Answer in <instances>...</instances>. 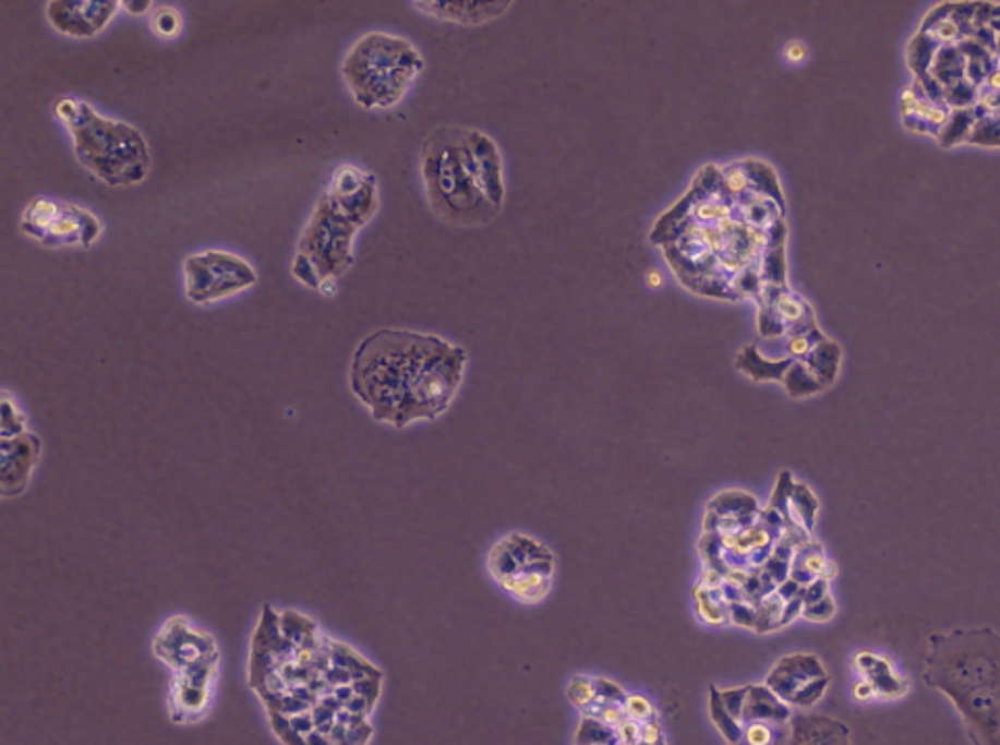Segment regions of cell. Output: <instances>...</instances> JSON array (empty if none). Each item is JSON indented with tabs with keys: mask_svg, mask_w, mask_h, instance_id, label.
<instances>
[{
	"mask_svg": "<svg viewBox=\"0 0 1000 745\" xmlns=\"http://www.w3.org/2000/svg\"><path fill=\"white\" fill-rule=\"evenodd\" d=\"M768 204L758 193H733L714 165L694 177L689 192L662 214L650 241L660 245L675 277L689 291L712 299L758 298L770 235ZM770 250V248H768Z\"/></svg>",
	"mask_w": 1000,
	"mask_h": 745,
	"instance_id": "6da1fadb",
	"label": "cell"
},
{
	"mask_svg": "<svg viewBox=\"0 0 1000 745\" xmlns=\"http://www.w3.org/2000/svg\"><path fill=\"white\" fill-rule=\"evenodd\" d=\"M468 351L436 335L381 328L353 351L349 388L370 416L403 430L445 416L459 395Z\"/></svg>",
	"mask_w": 1000,
	"mask_h": 745,
	"instance_id": "7a4b0ae2",
	"label": "cell"
},
{
	"mask_svg": "<svg viewBox=\"0 0 1000 745\" xmlns=\"http://www.w3.org/2000/svg\"><path fill=\"white\" fill-rule=\"evenodd\" d=\"M420 175L432 213L450 225L480 227L503 213V154L478 129L430 131L420 149Z\"/></svg>",
	"mask_w": 1000,
	"mask_h": 745,
	"instance_id": "3957f363",
	"label": "cell"
},
{
	"mask_svg": "<svg viewBox=\"0 0 1000 745\" xmlns=\"http://www.w3.org/2000/svg\"><path fill=\"white\" fill-rule=\"evenodd\" d=\"M378 208V177L358 165L337 167L299 235L291 262L293 278L328 296V287L353 266L356 239Z\"/></svg>",
	"mask_w": 1000,
	"mask_h": 745,
	"instance_id": "277c9868",
	"label": "cell"
},
{
	"mask_svg": "<svg viewBox=\"0 0 1000 745\" xmlns=\"http://www.w3.org/2000/svg\"><path fill=\"white\" fill-rule=\"evenodd\" d=\"M921 675L955 704L974 745H1000L999 632L974 627L930 634Z\"/></svg>",
	"mask_w": 1000,
	"mask_h": 745,
	"instance_id": "5b68a950",
	"label": "cell"
},
{
	"mask_svg": "<svg viewBox=\"0 0 1000 745\" xmlns=\"http://www.w3.org/2000/svg\"><path fill=\"white\" fill-rule=\"evenodd\" d=\"M73 142L77 163L108 188H133L146 181L152 169L148 140L135 125L108 119L86 100L63 96L55 105Z\"/></svg>",
	"mask_w": 1000,
	"mask_h": 745,
	"instance_id": "8992f818",
	"label": "cell"
},
{
	"mask_svg": "<svg viewBox=\"0 0 1000 745\" xmlns=\"http://www.w3.org/2000/svg\"><path fill=\"white\" fill-rule=\"evenodd\" d=\"M424 71V57L403 36L370 32L347 50L341 63L345 86L365 110H388L405 100Z\"/></svg>",
	"mask_w": 1000,
	"mask_h": 745,
	"instance_id": "52a82bcc",
	"label": "cell"
},
{
	"mask_svg": "<svg viewBox=\"0 0 1000 745\" xmlns=\"http://www.w3.org/2000/svg\"><path fill=\"white\" fill-rule=\"evenodd\" d=\"M554 567L553 551L526 533H509L490 549V575L505 592L526 604L549 597Z\"/></svg>",
	"mask_w": 1000,
	"mask_h": 745,
	"instance_id": "ba28073f",
	"label": "cell"
},
{
	"mask_svg": "<svg viewBox=\"0 0 1000 745\" xmlns=\"http://www.w3.org/2000/svg\"><path fill=\"white\" fill-rule=\"evenodd\" d=\"M20 227L25 237L44 248L87 250L103 235V223L96 214L52 197H32L23 208Z\"/></svg>",
	"mask_w": 1000,
	"mask_h": 745,
	"instance_id": "9c48e42d",
	"label": "cell"
},
{
	"mask_svg": "<svg viewBox=\"0 0 1000 745\" xmlns=\"http://www.w3.org/2000/svg\"><path fill=\"white\" fill-rule=\"evenodd\" d=\"M256 283L254 264L231 252L208 250L183 260L185 298L195 305H213L234 298Z\"/></svg>",
	"mask_w": 1000,
	"mask_h": 745,
	"instance_id": "30bf717a",
	"label": "cell"
},
{
	"mask_svg": "<svg viewBox=\"0 0 1000 745\" xmlns=\"http://www.w3.org/2000/svg\"><path fill=\"white\" fill-rule=\"evenodd\" d=\"M152 646L154 654L171 666L174 675L206 662H220V650L214 636L181 615L169 618L160 627Z\"/></svg>",
	"mask_w": 1000,
	"mask_h": 745,
	"instance_id": "8fae6325",
	"label": "cell"
},
{
	"mask_svg": "<svg viewBox=\"0 0 1000 745\" xmlns=\"http://www.w3.org/2000/svg\"><path fill=\"white\" fill-rule=\"evenodd\" d=\"M830 675L822 662L814 654H787L779 660L768 673L767 685L788 706L809 708L818 702L827 687Z\"/></svg>",
	"mask_w": 1000,
	"mask_h": 745,
	"instance_id": "7c38bea8",
	"label": "cell"
},
{
	"mask_svg": "<svg viewBox=\"0 0 1000 745\" xmlns=\"http://www.w3.org/2000/svg\"><path fill=\"white\" fill-rule=\"evenodd\" d=\"M117 0H50L44 7L46 22L61 36L73 40H89L105 32L119 13Z\"/></svg>",
	"mask_w": 1000,
	"mask_h": 745,
	"instance_id": "4fadbf2b",
	"label": "cell"
},
{
	"mask_svg": "<svg viewBox=\"0 0 1000 745\" xmlns=\"http://www.w3.org/2000/svg\"><path fill=\"white\" fill-rule=\"evenodd\" d=\"M2 464H0V490L2 496H17L27 489L32 473L40 461L43 441L34 432H23L11 438H2Z\"/></svg>",
	"mask_w": 1000,
	"mask_h": 745,
	"instance_id": "5bb4252c",
	"label": "cell"
},
{
	"mask_svg": "<svg viewBox=\"0 0 1000 745\" xmlns=\"http://www.w3.org/2000/svg\"><path fill=\"white\" fill-rule=\"evenodd\" d=\"M760 319L758 328L762 337H779L788 326L804 324L809 319V308L795 296H788L781 285H764L758 293Z\"/></svg>",
	"mask_w": 1000,
	"mask_h": 745,
	"instance_id": "9a60e30c",
	"label": "cell"
},
{
	"mask_svg": "<svg viewBox=\"0 0 1000 745\" xmlns=\"http://www.w3.org/2000/svg\"><path fill=\"white\" fill-rule=\"evenodd\" d=\"M413 9L426 13L427 17L441 22L459 23V25H484L503 17L513 7L509 0L496 2H473V0H457V2H411Z\"/></svg>",
	"mask_w": 1000,
	"mask_h": 745,
	"instance_id": "2e32d148",
	"label": "cell"
},
{
	"mask_svg": "<svg viewBox=\"0 0 1000 745\" xmlns=\"http://www.w3.org/2000/svg\"><path fill=\"white\" fill-rule=\"evenodd\" d=\"M788 745H852L850 726L824 714H793Z\"/></svg>",
	"mask_w": 1000,
	"mask_h": 745,
	"instance_id": "e0dca14e",
	"label": "cell"
},
{
	"mask_svg": "<svg viewBox=\"0 0 1000 745\" xmlns=\"http://www.w3.org/2000/svg\"><path fill=\"white\" fill-rule=\"evenodd\" d=\"M793 719L791 706L783 702L767 683L749 685L745 696L742 724L745 723H788Z\"/></svg>",
	"mask_w": 1000,
	"mask_h": 745,
	"instance_id": "ac0fdd59",
	"label": "cell"
},
{
	"mask_svg": "<svg viewBox=\"0 0 1000 745\" xmlns=\"http://www.w3.org/2000/svg\"><path fill=\"white\" fill-rule=\"evenodd\" d=\"M855 666L866 675V682H870L876 689V694L887 696V698H896L903 696V685L889 664V660L874 657L870 652H862L855 657Z\"/></svg>",
	"mask_w": 1000,
	"mask_h": 745,
	"instance_id": "d6986e66",
	"label": "cell"
},
{
	"mask_svg": "<svg viewBox=\"0 0 1000 745\" xmlns=\"http://www.w3.org/2000/svg\"><path fill=\"white\" fill-rule=\"evenodd\" d=\"M793 365V360H781V362H770L764 360L758 351V347H744L737 358H735V368L751 378L754 383H764V381H781L785 378L788 368Z\"/></svg>",
	"mask_w": 1000,
	"mask_h": 745,
	"instance_id": "ffe728a7",
	"label": "cell"
},
{
	"mask_svg": "<svg viewBox=\"0 0 1000 745\" xmlns=\"http://www.w3.org/2000/svg\"><path fill=\"white\" fill-rule=\"evenodd\" d=\"M756 513H760L756 498L742 490H724L721 494H716L706 507V515L710 517H733L735 519V517H747Z\"/></svg>",
	"mask_w": 1000,
	"mask_h": 745,
	"instance_id": "44dd1931",
	"label": "cell"
},
{
	"mask_svg": "<svg viewBox=\"0 0 1000 745\" xmlns=\"http://www.w3.org/2000/svg\"><path fill=\"white\" fill-rule=\"evenodd\" d=\"M829 565V561L824 558V553H822V544H804L799 549L797 556L793 558L791 567V579L797 581L799 586H806V584H814L818 575H822L824 567Z\"/></svg>",
	"mask_w": 1000,
	"mask_h": 745,
	"instance_id": "7402d4cb",
	"label": "cell"
},
{
	"mask_svg": "<svg viewBox=\"0 0 1000 745\" xmlns=\"http://www.w3.org/2000/svg\"><path fill=\"white\" fill-rule=\"evenodd\" d=\"M708 712H710V719L714 726L719 729V733L723 735L728 745H737L742 742V735H744V724L742 721H737L723 702V694L719 687L710 685V698H708Z\"/></svg>",
	"mask_w": 1000,
	"mask_h": 745,
	"instance_id": "603a6c76",
	"label": "cell"
},
{
	"mask_svg": "<svg viewBox=\"0 0 1000 745\" xmlns=\"http://www.w3.org/2000/svg\"><path fill=\"white\" fill-rule=\"evenodd\" d=\"M788 723H745L742 742L737 745H788Z\"/></svg>",
	"mask_w": 1000,
	"mask_h": 745,
	"instance_id": "cb8c5ba5",
	"label": "cell"
},
{
	"mask_svg": "<svg viewBox=\"0 0 1000 745\" xmlns=\"http://www.w3.org/2000/svg\"><path fill=\"white\" fill-rule=\"evenodd\" d=\"M617 742L618 735L615 726L600 723L590 717L581 719L577 735H575V745H615Z\"/></svg>",
	"mask_w": 1000,
	"mask_h": 745,
	"instance_id": "d4e9b609",
	"label": "cell"
},
{
	"mask_svg": "<svg viewBox=\"0 0 1000 745\" xmlns=\"http://www.w3.org/2000/svg\"><path fill=\"white\" fill-rule=\"evenodd\" d=\"M788 503H791V509H788V512H799L797 513L799 524L806 526V532H811L814 519H816V512H818V503H816V498H814V494L809 492L808 486L795 484V486L791 489V494H788Z\"/></svg>",
	"mask_w": 1000,
	"mask_h": 745,
	"instance_id": "484cf974",
	"label": "cell"
},
{
	"mask_svg": "<svg viewBox=\"0 0 1000 745\" xmlns=\"http://www.w3.org/2000/svg\"><path fill=\"white\" fill-rule=\"evenodd\" d=\"M181 27H183V17H181V13H179L174 7H171V4H162V7H158V9L154 11V15H152V29H154L156 36L169 40V38L179 36Z\"/></svg>",
	"mask_w": 1000,
	"mask_h": 745,
	"instance_id": "4316f807",
	"label": "cell"
},
{
	"mask_svg": "<svg viewBox=\"0 0 1000 745\" xmlns=\"http://www.w3.org/2000/svg\"><path fill=\"white\" fill-rule=\"evenodd\" d=\"M27 432V422L22 409L9 393H2V438H11Z\"/></svg>",
	"mask_w": 1000,
	"mask_h": 745,
	"instance_id": "83f0119b",
	"label": "cell"
},
{
	"mask_svg": "<svg viewBox=\"0 0 1000 745\" xmlns=\"http://www.w3.org/2000/svg\"><path fill=\"white\" fill-rule=\"evenodd\" d=\"M567 696L579 710L588 708L590 704L597 700V680L575 677L574 682L569 683V687H567Z\"/></svg>",
	"mask_w": 1000,
	"mask_h": 745,
	"instance_id": "f1b7e54d",
	"label": "cell"
},
{
	"mask_svg": "<svg viewBox=\"0 0 1000 745\" xmlns=\"http://www.w3.org/2000/svg\"><path fill=\"white\" fill-rule=\"evenodd\" d=\"M625 714H627V719H631L636 723H648V721H656L659 719L654 706L648 702L643 696H636V694L627 696Z\"/></svg>",
	"mask_w": 1000,
	"mask_h": 745,
	"instance_id": "f546056e",
	"label": "cell"
},
{
	"mask_svg": "<svg viewBox=\"0 0 1000 745\" xmlns=\"http://www.w3.org/2000/svg\"><path fill=\"white\" fill-rule=\"evenodd\" d=\"M747 687H749V685H745V687H737V689H721V694H723V702L724 706H726V710H728V712H731V714H733L737 721H742V712H744V702L745 696H747Z\"/></svg>",
	"mask_w": 1000,
	"mask_h": 745,
	"instance_id": "4dcf8cb0",
	"label": "cell"
},
{
	"mask_svg": "<svg viewBox=\"0 0 1000 745\" xmlns=\"http://www.w3.org/2000/svg\"><path fill=\"white\" fill-rule=\"evenodd\" d=\"M627 694L618 687L617 683L609 680H597V700L594 702H625Z\"/></svg>",
	"mask_w": 1000,
	"mask_h": 745,
	"instance_id": "1f68e13d",
	"label": "cell"
},
{
	"mask_svg": "<svg viewBox=\"0 0 1000 745\" xmlns=\"http://www.w3.org/2000/svg\"><path fill=\"white\" fill-rule=\"evenodd\" d=\"M832 615H834V604H832L829 594L820 598L818 602H811V604L804 606V617L809 618V621H827Z\"/></svg>",
	"mask_w": 1000,
	"mask_h": 745,
	"instance_id": "d6a6232c",
	"label": "cell"
},
{
	"mask_svg": "<svg viewBox=\"0 0 1000 745\" xmlns=\"http://www.w3.org/2000/svg\"><path fill=\"white\" fill-rule=\"evenodd\" d=\"M785 57H787L788 63H802L808 57V48H806V44L793 40L785 48Z\"/></svg>",
	"mask_w": 1000,
	"mask_h": 745,
	"instance_id": "836d02e7",
	"label": "cell"
},
{
	"mask_svg": "<svg viewBox=\"0 0 1000 745\" xmlns=\"http://www.w3.org/2000/svg\"><path fill=\"white\" fill-rule=\"evenodd\" d=\"M853 696H855L857 700H868V698H874V696H876V689H874L872 683L864 680V682H857L853 685Z\"/></svg>",
	"mask_w": 1000,
	"mask_h": 745,
	"instance_id": "e575fe53",
	"label": "cell"
},
{
	"mask_svg": "<svg viewBox=\"0 0 1000 745\" xmlns=\"http://www.w3.org/2000/svg\"><path fill=\"white\" fill-rule=\"evenodd\" d=\"M121 7L128 11L129 15H144L146 11L154 7V2H133V0H128V2H121Z\"/></svg>",
	"mask_w": 1000,
	"mask_h": 745,
	"instance_id": "d590c367",
	"label": "cell"
},
{
	"mask_svg": "<svg viewBox=\"0 0 1000 745\" xmlns=\"http://www.w3.org/2000/svg\"><path fill=\"white\" fill-rule=\"evenodd\" d=\"M646 280H648V285H650V287H660V285H662V275H660L656 268H652V271H648Z\"/></svg>",
	"mask_w": 1000,
	"mask_h": 745,
	"instance_id": "8d00e7d4",
	"label": "cell"
},
{
	"mask_svg": "<svg viewBox=\"0 0 1000 745\" xmlns=\"http://www.w3.org/2000/svg\"><path fill=\"white\" fill-rule=\"evenodd\" d=\"M992 86H1000V75H995V77H992Z\"/></svg>",
	"mask_w": 1000,
	"mask_h": 745,
	"instance_id": "74e56055",
	"label": "cell"
}]
</instances>
